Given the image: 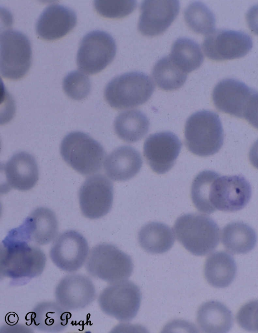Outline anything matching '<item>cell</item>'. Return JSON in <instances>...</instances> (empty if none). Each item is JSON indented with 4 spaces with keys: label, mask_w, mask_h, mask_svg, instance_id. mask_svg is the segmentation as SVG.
<instances>
[{
    "label": "cell",
    "mask_w": 258,
    "mask_h": 333,
    "mask_svg": "<svg viewBox=\"0 0 258 333\" xmlns=\"http://www.w3.org/2000/svg\"><path fill=\"white\" fill-rule=\"evenodd\" d=\"M46 262L43 251L36 245L7 234L1 245V276L11 286H22L41 275Z\"/></svg>",
    "instance_id": "6da1fadb"
},
{
    "label": "cell",
    "mask_w": 258,
    "mask_h": 333,
    "mask_svg": "<svg viewBox=\"0 0 258 333\" xmlns=\"http://www.w3.org/2000/svg\"><path fill=\"white\" fill-rule=\"evenodd\" d=\"M173 229L177 240L195 255L211 253L219 243V226L213 219L205 215H183L176 220Z\"/></svg>",
    "instance_id": "7a4b0ae2"
},
{
    "label": "cell",
    "mask_w": 258,
    "mask_h": 333,
    "mask_svg": "<svg viewBox=\"0 0 258 333\" xmlns=\"http://www.w3.org/2000/svg\"><path fill=\"white\" fill-rule=\"evenodd\" d=\"M185 143L192 154L207 157L217 153L224 142V132L219 115L209 110L191 114L184 128Z\"/></svg>",
    "instance_id": "3957f363"
},
{
    "label": "cell",
    "mask_w": 258,
    "mask_h": 333,
    "mask_svg": "<svg viewBox=\"0 0 258 333\" xmlns=\"http://www.w3.org/2000/svg\"><path fill=\"white\" fill-rule=\"evenodd\" d=\"M60 152L63 160L83 175L100 171L106 156L103 146L88 135L73 131L61 141Z\"/></svg>",
    "instance_id": "277c9868"
},
{
    "label": "cell",
    "mask_w": 258,
    "mask_h": 333,
    "mask_svg": "<svg viewBox=\"0 0 258 333\" xmlns=\"http://www.w3.org/2000/svg\"><path fill=\"white\" fill-rule=\"evenodd\" d=\"M154 89V82L149 76L141 72H131L112 79L106 86L104 94L111 107L124 109L145 103Z\"/></svg>",
    "instance_id": "5b68a950"
},
{
    "label": "cell",
    "mask_w": 258,
    "mask_h": 333,
    "mask_svg": "<svg viewBox=\"0 0 258 333\" xmlns=\"http://www.w3.org/2000/svg\"><path fill=\"white\" fill-rule=\"evenodd\" d=\"M85 268L92 277L111 284L130 278L134 264L131 256L117 247L103 243L91 249Z\"/></svg>",
    "instance_id": "8992f818"
},
{
    "label": "cell",
    "mask_w": 258,
    "mask_h": 333,
    "mask_svg": "<svg viewBox=\"0 0 258 333\" xmlns=\"http://www.w3.org/2000/svg\"><path fill=\"white\" fill-rule=\"evenodd\" d=\"M32 50L28 37L22 32L8 29L1 34V74L5 79L22 78L31 64Z\"/></svg>",
    "instance_id": "52a82bcc"
},
{
    "label": "cell",
    "mask_w": 258,
    "mask_h": 333,
    "mask_svg": "<svg viewBox=\"0 0 258 333\" xmlns=\"http://www.w3.org/2000/svg\"><path fill=\"white\" fill-rule=\"evenodd\" d=\"M139 287L130 281L110 284L100 294L98 302L101 310L121 321H129L137 314L141 302Z\"/></svg>",
    "instance_id": "ba28073f"
},
{
    "label": "cell",
    "mask_w": 258,
    "mask_h": 333,
    "mask_svg": "<svg viewBox=\"0 0 258 333\" xmlns=\"http://www.w3.org/2000/svg\"><path fill=\"white\" fill-rule=\"evenodd\" d=\"M116 45L108 33L94 30L87 33L79 46L77 63L81 72L93 75L104 69L113 59Z\"/></svg>",
    "instance_id": "9c48e42d"
},
{
    "label": "cell",
    "mask_w": 258,
    "mask_h": 333,
    "mask_svg": "<svg viewBox=\"0 0 258 333\" xmlns=\"http://www.w3.org/2000/svg\"><path fill=\"white\" fill-rule=\"evenodd\" d=\"M251 196V187L244 177L217 173L212 183L210 202L214 212H233L244 208Z\"/></svg>",
    "instance_id": "30bf717a"
},
{
    "label": "cell",
    "mask_w": 258,
    "mask_h": 333,
    "mask_svg": "<svg viewBox=\"0 0 258 333\" xmlns=\"http://www.w3.org/2000/svg\"><path fill=\"white\" fill-rule=\"evenodd\" d=\"M79 201L83 215L89 219L101 218L110 211L113 200V185L103 174L87 178L79 190Z\"/></svg>",
    "instance_id": "8fae6325"
},
{
    "label": "cell",
    "mask_w": 258,
    "mask_h": 333,
    "mask_svg": "<svg viewBox=\"0 0 258 333\" xmlns=\"http://www.w3.org/2000/svg\"><path fill=\"white\" fill-rule=\"evenodd\" d=\"M252 45L251 37L244 32L218 29L206 36L203 42V48L210 59L224 60L245 56Z\"/></svg>",
    "instance_id": "7c38bea8"
},
{
    "label": "cell",
    "mask_w": 258,
    "mask_h": 333,
    "mask_svg": "<svg viewBox=\"0 0 258 333\" xmlns=\"http://www.w3.org/2000/svg\"><path fill=\"white\" fill-rule=\"evenodd\" d=\"M89 253L88 243L84 236L74 230L60 234L54 240L49 251L53 263L59 269L72 273L80 269Z\"/></svg>",
    "instance_id": "4fadbf2b"
},
{
    "label": "cell",
    "mask_w": 258,
    "mask_h": 333,
    "mask_svg": "<svg viewBox=\"0 0 258 333\" xmlns=\"http://www.w3.org/2000/svg\"><path fill=\"white\" fill-rule=\"evenodd\" d=\"M58 221L54 213L45 207L33 211L18 227L10 230L8 234L34 245H46L56 238Z\"/></svg>",
    "instance_id": "5bb4252c"
},
{
    "label": "cell",
    "mask_w": 258,
    "mask_h": 333,
    "mask_svg": "<svg viewBox=\"0 0 258 333\" xmlns=\"http://www.w3.org/2000/svg\"><path fill=\"white\" fill-rule=\"evenodd\" d=\"M182 144L178 137L171 131H162L150 135L144 144V156L152 170L164 174L175 164Z\"/></svg>",
    "instance_id": "9a60e30c"
},
{
    "label": "cell",
    "mask_w": 258,
    "mask_h": 333,
    "mask_svg": "<svg viewBox=\"0 0 258 333\" xmlns=\"http://www.w3.org/2000/svg\"><path fill=\"white\" fill-rule=\"evenodd\" d=\"M56 302L68 311L83 309L95 299V287L91 279L83 275L73 274L62 278L54 291Z\"/></svg>",
    "instance_id": "2e32d148"
},
{
    "label": "cell",
    "mask_w": 258,
    "mask_h": 333,
    "mask_svg": "<svg viewBox=\"0 0 258 333\" xmlns=\"http://www.w3.org/2000/svg\"><path fill=\"white\" fill-rule=\"evenodd\" d=\"M178 1L148 0L141 5L138 28L144 35L154 36L163 33L177 16Z\"/></svg>",
    "instance_id": "e0dca14e"
},
{
    "label": "cell",
    "mask_w": 258,
    "mask_h": 333,
    "mask_svg": "<svg viewBox=\"0 0 258 333\" xmlns=\"http://www.w3.org/2000/svg\"><path fill=\"white\" fill-rule=\"evenodd\" d=\"M254 92L242 82L226 79L216 85L212 99L215 107L220 111L242 118L248 101Z\"/></svg>",
    "instance_id": "ac0fdd59"
},
{
    "label": "cell",
    "mask_w": 258,
    "mask_h": 333,
    "mask_svg": "<svg viewBox=\"0 0 258 333\" xmlns=\"http://www.w3.org/2000/svg\"><path fill=\"white\" fill-rule=\"evenodd\" d=\"M77 16L70 8L57 4L47 6L42 12L36 24V31L46 40L58 39L75 27Z\"/></svg>",
    "instance_id": "d6986e66"
},
{
    "label": "cell",
    "mask_w": 258,
    "mask_h": 333,
    "mask_svg": "<svg viewBox=\"0 0 258 333\" xmlns=\"http://www.w3.org/2000/svg\"><path fill=\"white\" fill-rule=\"evenodd\" d=\"M4 187L27 191L32 188L39 178V170L35 158L26 152L14 154L5 164Z\"/></svg>",
    "instance_id": "ffe728a7"
},
{
    "label": "cell",
    "mask_w": 258,
    "mask_h": 333,
    "mask_svg": "<svg viewBox=\"0 0 258 333\" xmlns=\"http://www.w3.org/2000/svg\"><path fill=\"white\" fill-rule=\"evenodd\" d=\"M143 161L140 153L130 146L118 147L106 157L104 164L106 175L112 180L126 181L140 171Z\"/></svg>",
    "instance_id": "44dd1931"
},
{
    "label": "cell",
    "mask_w": 258,
    "mask_h": 333,
    "mask_svg": "<svg viewBox=\"0 0 258 333\" xmlns=\"http://www.w3.org/2000/svg\"><path fill=\"white\" fill-rule=\"evenodd\" d=\"M28 315L32 327L47 332L63 331L68 326L72 316L69 311L53 301L39 303Z\"/></svg>",
    "instance_id": "7402d4cb"
},
{
    "label": "cell",
    "mask_w": 258,
    "mask_h": 333,
    "mask_svg": "<svg viewBox=\"0 0 258 333\" xmlns=\"http://www.w3.org/2000/svg\"><path fill=\"white\" fill-rule=\"evenodd\" d=\"M237 267L233 256L227 252L216 251L207 258L204 267L205 277L211 286L223 288L233 281Z\"/></svg>",
    "instance_id": "603a6c76"
},
{
    "label": "cell",
    "mask_w": 258,
    "mask_h": 333,
    "mask_svg": "<svg viewBox=\"0 0 258 333\" xmlns=\"http://www.w3.org/2000/svg\"><path fill=\"white\" fill-rule=\"evenodd\" d=\"M197 319L200 328L205 332H227L233 323L231 311L216 301L203 304L198 309Z\"/></svg>",
    "instance_id": "cb8c5ba5"
},
{
    "label": "cell",
    "mask_w": 258,
    "mask_h": 333,
    "mask_svg": "<svg viewBox=\"0 0 258 333\" xmlns=\"http://www.w3.org/2000/svg\"><path fill=\"white\" fill-rule=\"evenodd\" d=\"M138 239L142 248L152 254L167 252L175 241L172 229L168 225L158 222L144 225L138 233Z\"/></svg>",
    "instance_id": "d4e9b609"
},
{
    "label": "cell",
    "mask_w": 258,
    "mask_h": 333,
    "mask_svg": "<svg viewBox=\"0 0 258 333\" xmlns=\"http://www.w3.org/2000/svg\"><path fill=\"white\" fill-rule=\"evenodd\" d=\"M150 126L147 116L139 110L120 113L114 121V129L117 136L127 143L141 140L148 132Z\"/></svg>",
    "instance_id": "484cf974"
},
{
    "label": "cell",
    "mask_w": 258,
    "mask_h": 333,
    "mask_svg": "<svg viewBox=\"0 0 258 333\" xmlns=\"http://www.w3.org/2000/svg\"><path fill=\"white\" fill-rule=\"evenodd\" d=\"M257 236L248 225L236 222L225 226L222 231V242L224 247L234 254H245L253 249Z\"/></svg>",
    "instance_id": "4316f807"
},
{
    "label": "cell",
    "mask_w": 258,
    "mask_h": 333,
    "mask_svg": "<svg viewBox=\"0 0 258 333\" xmlns=\"http://www.w3.org/2000/svg\"><path fill=\"white\" fill-rule=\"evenodd\" d=\"M169 56L172 62L186 74L199 68L204 59L199 44L185 37L175 40Z\"/></svg>",
    "instance_id": "83f0119b"
},
{
    "label": "cell",
    "mask_w": 258,
    "mask_h": 333,
    "mask_svg": "<svg viewBox=\"0 0 258 333\" xmlns=\"http://www.w3.org/2000/svg\"><path fill=\"white\" fill-rule=\"evenodd\" d=\"M152 76L157 86L165 91L180 88L187 79V74L178 68L169 56L162 57L156 62L152 70Z\"/></svg>",
    "instance_id": "f1b7e54d"
},
{
    "label": "cell",
    "mask_w": 258,
    "mask_h": 333,
    "mask_svg": "<svg viewBox=\"0 0 258 333\" xmlns=\"http://www.w3.org/2000/svg\"><path fill=\"white\" fill-rule=\"evenodd\" d=\"M184 17L188 27L197 33L208 35L214 30L215 16L200 2L190 3L184 10Z\"/></svg>",
    "instance_id": "f546056e"
},
{
    "label": "cell",
    "mask_w": 258,
    "mask_h": 333,
    "mask_svg": "<svg viewBox=\"0 0 258 333\" xmlns=\"http://www.w3.org/2000/svg\"><path fill=\"white\" fill-rule=\"evenodd\" d=\"M217 172L205 170L194 178L191 187V197L195 207L200 212L210 214L214 212L210 202L212 182Z\"/></svg>",
    "instance_id": "4dcf8cb0"
},
{
    "label": "cell",
    "mask_w": 258,
    "mask_h": 333,
    "mask_svg": "<svg viewBox=\"0 0 258 333\" xmlns=\"http://www.w3.org/2000/svg\"><path fill=\"white\" fill-rule=\"evenodd\" d=\"M62 88L69 97L74 100H81L86 98L90 92V80L82 72L72 71L64 78Z\"/></svg>",
    "instance_id": "1f68e13d"
},
{
    "label": "cell",
    "mask_w": 258,
    "mask_h": 333,
    "mask_svg": "<svg viewBox=\"0 0 258 333\" xmlns=\"http://www.w3.org/2000/svg\"><path fill=\"white\" fill-rule=\"evenodd\" d=\"M137 2L131 0H97L94 2L96 11L108 18H120L131 13L137 7Z\"/></svg>",
    "instance_id": "d6a6232c"
},
{
    "label": "cell",
    "mask_w": 258,
    "mask_h": 333,
    "mask_svg": "<svg viewBox=\"0 0 258 333\" xmlns=\"http://www.w3.org/2000/svg\"><path fill=\"white\" fill-rule=\"evenodd\" d=\"M236 320L245 330L258 332V300L243 305L237 313Z\"/></svg>",
    "instance_id": "836d02e7"
},
{
    "label": "cell",
    "mask_w": 258,
    "mask_h": 333,
    "mask_svg": "<svg viewBox=\"0 0 258 333\" xmlns=\"http://www.w3.org/2000/svg\"><path fill=\"white\" fill-rule=\"evenodd\" d=\"M243 117L251 125L258 129V92L256 91L248 101Z\"/></svg>",
    "instance_id": "e575fe53"
},
{
    "label": "cell",
    "mask_w": 258,
    "mask_h": 333,
    "mask_svg": "<svg viewBox=\"0 0 258 333\" xmlns=\"http://www.w3.org/2000/svg\"><path fill=\"white\" fill-rule=\"evenodd\" d=\"M246 18L250 30L258 35V5L252 6L248 10Z\"/></svg>",
    "instance_id": "d590c367"
},
{
    "label": "cell",
    "mask_w": 258,
    "mask_h": 333,
    "mask_svg": "<svg viewBox=\"0 0 258 333\" xmlns=\"http://www.w3.org/2000/svg\"><path fill=\"white\" fill-rule=\"evenodd\" d=\"M249 158L253 166L258 169V139L251 147L249 153Z\"/></svg>",
    "instance_id": "8d00e7d4"
}]
</instances>
